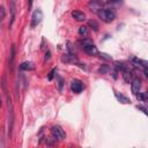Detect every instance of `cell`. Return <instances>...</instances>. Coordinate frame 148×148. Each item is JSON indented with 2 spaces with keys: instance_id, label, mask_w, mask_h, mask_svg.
<instances>
[{
  "instance_id": "cell-1",
  "label": "cell",
  "mask_w": 148,
  "mask_h": 148,
  "mask_svg": "<svg viewBox=\"0 0 148 148\" xmlns=\"http://www.w3.org/2000/svg\"><path fill=\"white\" fill-rule=\"evenodd\" d=\"M7 106H8V136L10 138L14 127V109H13L12 98L8 95H7Z\"/></svg>"
},
{
  "instance_id": "cell-2",
  "label": "cell",
  "mask_w": 148,
  "mask_h": 148,
  "mask_svg": "<svg viewBox=\"0 0 148 148\" xmlns=\"http://www.w3.org/2000/svg\"><path fill=\"white\" fill-rule=\"evenodd\" d=\"M81 44H82V47H83V50H84V52L87 54H89V56H96L98 53V50H97L96 45L92 43V40H90L88 38H84L81 42Z\"/></svg>"
},
{
  "instance_id": "cell-3",
  "label": "cell",
  "mask_w": 148,
  "mask_h": 148,
  "mask_svg": "<svg viewBox=\"0 0 148 148\" xmlns=\"http://www.w3.org/2000/svg\"><path fill=\"white\" fill-rule=\"evenodd\" d=\"M97 14H98V16H99L104 22H106V23H110V22H112V21L116 18V13H114V10L111 9V8L101 9L99 12H97Z\"/></svg>"
},
{
  "instance_id": "cell-4",
  "label": "cell",
  "mask_w": 148,
  "mask_h": 148,
  "mask_svg": "<svg viewBox=\"0 0 148 148\" xmlns=\"http://www.w3.org/2000/svg\"><path fill=\"white\" fill-rule=\"evenodd\" d=\"M42 20H43V12H42L39 8H37V9L32 13V15H31V23H30V27H31V28L37 27V25L42 22Z\"/></svg>"
},
{
  "instance_id": "cell-5",
  "label": "cell",
  "mask_w": 148,
  "mask_h": 148,
  "mask_svg": "<svg viewBox=\"0 0 148 148\" xmlns=\"http://www.w3.org/2000/svg\"><path fill=\"white\" fill-rule=\"evenodd\" d=\"M51 133L53 135V138L58 139V140H64L66 138V133L65 131L59 126V125H54L51 127Z\"/></svg>"
},
{
  "instance_id": "cell-6",
  "label": "cell",
  "mask_w": 148,
  "mask_h": 148,
  "mask_svg": "<svg viewBox=\"0 0 148 148\" xmlns=\"http://www.w3.org/2000/svg\"><path fill=\"white\" fill-rule=\"evenodd\" d=\"M84 86H83V82L77 80V79H74L72 80L71 82V90L74 92V94H80L82 90H83Z\"/></svg>"
},
{
  "instance_id": "cell-7",
  "label": "cell",
  "mask_w": 148,
  "mask_h": 148,
  "mask_svg": "<svg viewBox=\"0 0 148 148\" xmlns=\"http://www.w3.org/2000/svg\"><path fill=\"white\" fill-rule=\"evenodd\" d=\"M104 1L102 0H90L89 3H88V8L91 10V12H98L103 8L104 6Z\"/></svg>"
},
{
  "instance_id": "cell-8",
  "label": "cell",
  "mask_w": 148,
  "mask_h": 148,
  "mask_svg": "<svg viewBox=\"0 0 148 148\" xmlns=\"http://www.w3.org/2000/svg\"><path fill=\"white\" fill-rule=\"evenodd\" d=\"M140 88H141V80L139 77H132L131 80V90L132 92L135 95L140 91Z\"/></svg>"
},
{
  "instance_id": "cell-9",
  "label": "cell",
  "mask_w": 148,
  "mask_h": 148,
  "mask_svg": "<svg viewBox=\"0 0 148 148\" xmlns=\"http://www.w3.org/2000/svg\"><path fill=\"white\" fill-rule=\"evenodd\" d=\"M9 8H10L9 27H12L13 23H14V21H15V16H16V3H15V0H10V2H9Z\"/></svg>"
},
{
  "instance_id": "cell-10",
  "label": "cell",
  "mask_w": 148,
  "mask_h": 148,
  "mask_svg": "<svg viewBox=\"0 0 148 148\" xmlns=\"http://www.w3.org/2000/svg\"><path fill=\"white\" fill-rule=\"evenodd\" d=\"M18 68L20 71H32L35 69V64L31 61H23L22 64H20Z\"/></svg>"
},
{
  "instance_id": "cell-11",
  "label": "cell",
  "mask_w": 148,
  "mask_h": 148,
  "mask_svg": "<svg viewBox=\"0 0 148 148\" xmlns=\"http://www.w3.org/2000/svg\"><path fill=\"white\" fill-rule=\"evenodd\" d=\"M114 95H116L117 99H118L120 103H123V104H130V103H131V99H130L127 96H125L124 94L118 92V91H116V90H114Z\"/></svg>"
},
{
  "instance_id": "cell-12",
  "label": "cell",
  "mask_w": 148,
  "mask_h": 148,
  "mask_svg": "<svg viewBox=\"0 0 148 148\" xmlns=\"http://www.w3.org/2000/svg\"><path fill=\"white\" fill-rule=\"evenodd\" d=\"M72 17L75 18L76 21H84L86 14L83 12H80V10H74V12H72Z\"/></svg>"
},
{
  "instance_id": "cell-13",
  "label": "cell",
  "mask_w": 148,
  "mask_h": 148,
  "mask_svg": "<svg viewBox=\"0 0 148 148\" xmlns=\"http://www.w3.org/2000/svg\"><path fill=\"white\" fill-rule=\"evenodd\" d=\"M123 72V77H124V81L126 82V83H128V82H131V80H132V72H131V69L128 68V67H126L125 69H123L121 71Z\"/></svg>"
},
{
  "instance_id": "cell-14",
  "label": "cell",
  "mask_w": 148,
  "mask_h": 148,
  "mask_svg": "<svg viewBox=\"0 0 148 148\" xmlns=\"http://www.w3.org/2000/svg\"><path fill=\"white\" fill-rule=\"evenodd\" d=\"M132 62H133V65L135 66V67H142V68H145V67H147L148 66V64H147V61L146 60H141V59H138V58H133L132 59Z\"/></svg>"
},
{
  "instance_id": "cell-15",
  "label": "cell",
  "mask_w": 148,
  "mask_h": 148,
  "mask_svg": "<svg viewBox=\"0 0 148 148\" xmlns=\"http://www.w3.org/2000/svg\"><path fill=\"white\" fill-rule=\"evenodd\" d=\"M14 59H15V45L13 44L12 49H10V57H9V66H10V68H13Z\"/></svg>"
},
{
  "instance_id": "cell-16",
  "label": "cell",
  "mask_w": 148,
  "mask_h": 148,
  "mask_svg": "<svg viewBox=\"0 0 148 148\" xmlns=\"http://www.w3.org/2000/svg\"><path fill=\"white\" fill-rule=\"evenodd\" d=\"M79 35L86 37V36L88 35V28H87L86 25H81V27L79 28Z\"/></svg>"
},
{
  "instance_id": "cell-17",
  "label": "cell",
  "mask_w": 148,
  "mask_h": 148,
  "mask_svg": "<svg viewBox=\"0 0 148 148\" xmlns=\"http://www.w3.org/2000/svg\"><path fill=\"white\" fill-rule=\"evenodd\" d=\"M135 96H136V98L139 99V101H141V102H146L147 101V94L146 92H138V94H135Z\"/></svg>"
},
{
  "instance_id": "cell-18",
  "label": "cell",
  "mask_w": 148,
  "mask_h": 148,
  "mask_svg": "<svg viewBox=\"0 0 148 148\" xmlns=\"http://www.w3.org/2000/svg\"><path fill=\"white\" fill-rule=\"evenodd\" d=\"M88 25H89L90 28H92L95 31L98 30V23H97L96 21H94V20H90V21L88 22Z\"/></svg>"
},
{
  "instance_id": "cell-19",
  "label": "cell",
  "mask_w": 148,
  "mask_h": 148,
  "mask_svg": "<svg viewBox=\"0 0 148 148\" xmlns=\"http://www.w3.org/2000/svg\"><path fill=\"white\" fill-rule=\"evenodd\" d=\"M5 16H6V9L3 6H0V23L3 21Z\"/></svg>"
},
{
  "instance_id": "cell-20",
  "label": "cell",
  "mask_w": 148,
  "mask_h": 148,
  "mask_svg": "<svg viewBox=\"0 0 148 148\" xmlns=\"http://www.w3.org/2000/svg\"><path fill=\"white\" fill-rule=\"evenodd\" d=\"M54 73H56V68H53L50 73H49V76H47V79H49V81H51L52 79H53V76H54Z\"/></svg>"
},
{
  "instance_id": "cell-21",
  "label": "cell",
  "mask_w": 148,
  "mask_h": 148,
  "mask_svg": "<svg viewBox=\"0 0 148 148\" xmlns=\"http://www.w3.org/2000/svg\"><path fill=\"white\" fill-rule=\"evenodd\" d=\"M58 83H59V90H62V86H64V80L61 77H58Z\"/></svg>"
},
{
  "instance_id": "cell-22",
  "label": "cell",
  "mask_w": 148,
  "mask_h": 148,
  "mask_svg": "<svg viewBox=\"0 0 148 148\" xmlns=\"http://www.w3.org/2000/svg\"><path fill=\"white\" fill-rule=\"evenodd\" d=\"M138 109H140V110H142V112H143L145 114H147V109H146L145 106H141V105H138Z\"/></svg>"
},
{
  "instance_id": "cell-23",
  "label": "cell",
  "mask_w": 148,
  "mask_h": 148,
  "mask_svg": "<svg viewBox=\"0 0 148 148\" xmlns=\"http://www.w3.org/2000/svg\"><path fill=\"white\" fill-rule=\"evenodd\" d=\"M108 2H109V3H120L121 0H109Z\"/></svg>"
},
{
  "instance_id": "cell-24",
  "label": "cell",
  "mask_w": 148,
  "mask_h": 148,
  "mask_svg": "<svg viewBox=\"0 0 148 148\" xmlns=\"http://www.w3.org/2000/svg\"><path fill=\"white\" fill-rule=\"evenodd\" d=\"M106 69H108V67H106V66H103V68H102V67L99 68V72H101V73H104Z\"/></svg>"
},
{
  "instance_id": "cell-25",
  "label": "cell",
  "mask_w": 148,
  "mask_h": 148,
  "mask_svg": "<svg viewBox=\"0 0 148 148\" xmlns=\"http://www.w3.org/2000/svg\"><path fill=\"white\" fill-rule=\"evenodd\" d=\"M29 1V8H31V6H32V1L34 0H28Z\"/></svg>"
},
{
  "instance_id": "cell-26",
  "label": "cell",
  "mask_w": 148,
  "mask_h": 148,
  "mask_svg": "<svg viewBox=\"0 0 148 148\" xmlns=\"http://www.w3.org/2000/svg\"><path fill=\"white\" fill-rule=\"evenodd\" d=\"M0 108H1V98H0Z\"/></svg>"
}]
</instances>
